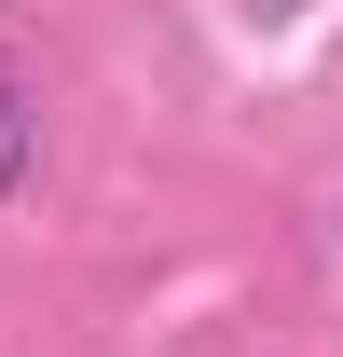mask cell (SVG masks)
Wrapping results in <instances>:
<instances>
[{
	"instance_id": "6da1fadb",
	"label": "cell",
	"mask_w": 343,
	"mask_h": 357,
	"mask_svg": "<svg viewBox=\"0 0 343 357\" xmlns=\"http://www.w3.org/2000/svg\"><path fill=\"white\" fill-rule=\"evenodd\" d=\"M28 178H42V96H28L14 69H0V206H14Z\"/></svg>"
},
{
	"instance_id": "7a4b0ae2",
	"label": "cell",
	"mask_w": 343,
	"mask_h": 357,
	"mask_svg": "<svg viewBox=\"0 0 343 357\" xmlns=\"http://www.w3.org/2000/svg\"><path fill=\"white\" fill-rule=\"evenodd\" d=\"M261 14H289V0H261Z\"/></svg>"
}]
</instances>
